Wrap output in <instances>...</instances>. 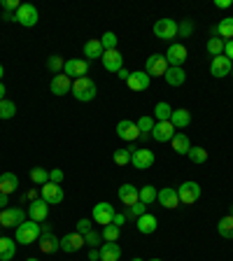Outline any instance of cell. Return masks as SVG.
Segmentation results:
<instances>
[{
    "label": "cell",
    "mask_w": 233,
    "mask_h": 261,
    "mask_svg": "<svg viewBox=\"0 0 233 261\" xmlns=\"http://www.w3.org/2000/svg\"><path fill=\"white\" fill-rule=\"evenodd\" d=\"M72 96L80 100V103H89V100H93L98 93V87L96 82L91 80V77H80V80L72 82Z\"/></svg>",
    "instance_id": "1"
},
{
    "label": "cell",
    "mask_w": 233,
    "mask_h": 261,
    "mask_svg": "<svg viewBox=\"0 0 233 261\" xmlns=\"http://www.w3.org/2000/svg\"><path fill=\"white\" fill-rule=\"evenodd\" d=\"M40 236H42V226H40L38 222H33V219H26L23 224L16 226L14 240L19 245H31V243H35V240H40Z\"/></svg>",
    "instance_id": "2"
},
{
    "label": "cell",
    "mask_w": 233,
    "mask_h": 261,
    "mask_svg": "<svg viewBox=\"0 0 233 261\" xmlns=\"http://www.w3.org/2000/svg\"><path fill=\"white\" fill-rule=\"evenodd\" d=\"M168 68L170 65H168V61H166V54H152L145 63V72L149 77H163Z\"/></svg>",
    "instance_id": "3"
},
{
    "label": "cell",
    "mask_w": 233,
    "mask_h": 261,
    "mask_svg": "<svg viewBox=\"0 0 233 261\" xmlns=\"http://www.w3.org/2000/svg\"><path fill=\"white\" fill-rule=\"evenodd\" d=\"M177 196H179V203H185V205H191L201 198V187L198 182H182L177 187Z\"/></svg>",
    "instance_id": "4"
},
{
    "label": "cell",
    "mask_w": 233,
    "mask_h": 261,
    "mask_svg": "<svg viewBox=\"0 0 233 261\" xmlns=\"http://www.w3.org/2000/svg\"><path fill=\"white\" fill-rule=\"evenodd\" d=\"M14 16H16V23H21V26H26V28H33L35 23H38V19H40L38 7L28 5V3H23V5L16 10Z\"/></svg>",
    "instance_id": "5"
},
{
    "label": "cell",
    "mask_w": 233,
    "mask_h": 261,
    "mask_svg": "<svg viewBox=\"0 0 233 261\" xmlns=\"http://www.w3.org/2000/svg\"><path fill=\"white\" fill-rule=\"evenodd\" d=\"M89 72V63L84 59H68L63 65V75H68L72 82L80 80V77H87Z\"/></svg>",
    "instance_id": "6"
},
{
    "label": "cell",
    "mask_w": 233,
    "mask_h": 261,
    "mask_svg": "<svg viewBox=\"0 0 233 261\" xmlns=\"http://www.w3.org/2000/svg\"><path fill=\"white\" fill-rule=\"evenodd\" d=\"M154 35H157L159 40L177 38V21H173V19H159V21L154 23Z\"/></svg>",
    "instance_id": "7"
},
{
    "label": "cell",
    "mask_w": 233,
    "mask_h": 261,
    "mask_svg": "<svg viewBox=\"0 0 233 261\" xmlns=\"http://www.w3.org/2000/svg\"><path fill=\"white\" fill-rule=\"evenodd\" d=\"M114 215H117V210H114V205H110V203H98V205H93V222L100 224V226H108V224H112Z\"/></svg>",
    "instance_id": "8"
},
{
    "label": "cell",
    "mask_w": 233,
    "mask_h": 261,
    "mask_svg": "<svg viewBox=\"0 0 233 261\" xmlns=\"http://www.w3.org/2000/svg\"><path fill=\"white\" fill-rule=\"evenodd\" d=\"M26 219H23V210L21 207H5V210H0V226H19V224H23Z\"/></svg>",
    "instance_id": "9"
},
{
    "label": "cell",
    "mask_w": 233,
    "mask_h": 261,
    "mask_svg": "<svg viewBox=\"0 0 233 261\" xmlns=\"http://www.w3.org/2000/svg\"><path fill=\"white\" fill-rule=\"evenodd\" d=\"M187 47L179 42H173L168 47V51H166V61H168V65H175V68H182L187 61Z\"/></svg>",
    "instance_id": "10"
},
{
    "label": "cell",
    "mask_w": 233,
    "mask_h": 261,
    "mask_svg": "<svg viewBox=\"0 0 233 261\" xmlns=\"http://www.w3.org/2000/svg\"><path fill=\"white\" fill-rule=\"evenodd\" d=\"M84 236L82 233H65L63 238H61V252H68V254H72V252H80L82 247H84Z\"/></svg>",
    "instance_id": "11"
},
{
    "label": "cell",
    "mask_w": 233,
    "mask_h": 261,
    "mask_svg": "<svg viewBox=\"0 0 233 261\" xmlns=\"http://www.w3.org/2000/svg\"><path fill=\"white\" fill-rule=\"evenodd\" d=\"M103 68L108 72H114V75H117V72L121 70V68H124V56L119 54V49H112V51H105L103 54Z\"/></svg>",
    "instance_id": "12"
},
{
    "label": "cell",
    "mask_w": 233,
    "mask_h": 261,
    "mask_svg": "<svg viewBox=\"0 0 233 261\" xmlns=\"http://www.w3.org/2000/svg\"><path fill=\"white\" fill-rule=\"evenodd\" d=\"M131 163H133L138 170L152 168V166H154V152H152V149H133Z\"/></svg>",
    "instance_id": "13"
},
{
    "label": "cell",
    "mask_w": 233,
    "mask_h": 261,
    "mask_svg": "<svg viewBox=\"0 0 233 261\" xmlns=\"http://www.w3.org/2000/svg\"><path fill=\"white\" fill-rule=\"evenodd\" d=\"M49 89H51V93H54V96H65V93L72 91V80L68 75H63V72H59V75L51 77Z\"/></svg>",
    "instance_id": "14"
},
{
    "label": "cell",
    "mask_w": 233,
    "mask_h": 261,
    "mask_svg": "<svg viewBox=\"0 0 233 261\" xmlns=\"http://www.w3.org/2000/svg\"><path fill=\"white\" fill-rule=\"evenodd\" d=\"M117 136L121 138V140H128L133 142L136 138H140V130H138V124L131 119H121L119 124H117Z\"/></svg>",
    "instance_id": "15"
},
{
    "label": "cell",
    "mask_w": 233,
    "mask_h": 261,
    "mask_svg": "<svg viewBox=\"0 0 233 261\" xmlns=\"http://www.w3.org/2000/svg\"><path fill=\"white\" fill-rule=\"evenodd\" d=\"M231 68H233V63L226 59V56H215V59L210 61V72L217 80H222V77H226V75H231Z\"/></svg>",
    "instance_id": "16"
},
{
    "label": "cell",
    "mask_w": 233,
    "mask_h": 261,
    "mask_svg": "<svg viewBox=\"0 0 233 261\" xmlns=\"http://www.w3.org/2000/svg\"><path fill=\"white\" fill-rule=\"evenodd\" d=\"M173 136H175V126L170 124V121H157V124H154L152 138L157 142H168V140H173Z\"/></svg>",
    "instance_id": "17"
},
{
    "label": "cell",
    "mask_w": 233,
    "mask_h": 261,
    "mask_svg": "<svg viewBox=\"0 0 233 261\" xmlns=\"http://www.w3.org/2000/svg\"><path fill=\"white\" fill-rule=\"evenodd\" d=\"M126 84H128V89H133V91H145V89H149V84H152V77L147 75L145 70H136V72H131Z\"/></svg>",
    "instance_id": "18"
},
{
    "label": "cell",
    "mask_w": 233,
    "mask_h": 261,
    "mask_svg": "<svg viewBox=\"0 0 233 261\" xmlns=\"http://www.w3.org/2000/svg\"><path fill=\"white\" fill-rule=\"evenodd\" d=\"M157 201L161 203L166 210H175V207L179 205V196H177V189H173V187H163L161 191H159Z\"/></svg>",
    "instance_id": "19"
},
{
    "label": "cell",
    "mask_w": 233,
    "mask_h": 261,
    "mask_svg": "<svg viewBox=\"0 0 233 261\" xmlns=\"http://www.w3.org/2000/svg\"><path fill=\"white\" fill-rule=\"evenodd\" d=\"M28 217L33 219V222H44V219L49 217V203L42 201V198H38V201H33L31 205H28Z\"/></svg>",
    "instance_id": "20"
},
{
    "label": "cell",
    "mask_w": 233,
    "mask_h": 261,
    "mask_svg": "<svg viewBox=\"0 0 233 261\" xmlns=\"http://www.w3.org/2000/svg\"><path fill=\"white\" fill-rule=\"evenodd\" d=\"M42 201H47L49 205H59L63 201V189L61 185H54V182H47L42 187Z\"/></svg>",
    "instance_id": "21"
},
{
    "label": "cell",
    "mask_w": 233,
    "mask_h": 261,
    "mask_svg": "<svg viewBox=\"0 0 233 261\" xmlns=\"http://www.w3.org/2000/svg\"><path fill=\"white\" fill-rule=\"evenodd\" d=\"M119 201L124 203L126 207L128 205H136L138 201H140V189L133 185H121L119 187Z\"/></svg>",
    "instance_id": "22"
},
{
    "label": "cell",
    "mask_w": 233,
    "mask_h": 261,
    "mask_svg": "<svg viewBox=\"0 0 233 261\" xmlns=\"http://www.w3.org/2000/svg\"><path fill=\"white\" fill-rule=\"evenodd\" d=\"M98 252H100V261H119L121 259L119 243H103Z\"/></svg>",
    "instance_id": "23"
},
{
    "label": "cell",
    "mask_w": 233,
    "mask_h": 261,
    "mask_svg": "<svg viewBox=\"0 0 233 261\" xmlns=\"http://www.w3.org/2000/svg\"><path fill=\"white\" fill-rule=\"evenodd\" d=\"M136 226H138V231H140V233L149 236V233H154V231H157L159 222H157V217H154V215L145 212L142 217H138V219H136Z\"/></svg>",
    "instance_id": "24"
},
{
    "label": "cell",
    "mask_w": 233,
    "mask_h": 261,
    "mask_svg": "<svg viewBox=\"0 0 233 261\" xmlns=\"http://www.w3.org/2000/svg\"><path fill=\"white\" fill-rule=\"evenodd\" d=\"M40 250H42V254H54V252H59L61 238H56L54 233H42V238H40Z\"/></svg>",
    "instance_id": "25"
},
{
    "label": "cell",
    "mask_w": 233,
    "mask_h": 261,
    "mask_svg": "<svg viewBox=\"0 0 233 261\" xmlns=\"http://www.w3.org/2000/svg\"><path fill=\"white\" fill-rule=\"evenodd\" d=\"M163 80L168 82L170 87H182L187 82V72L185 68H175V65H170L168 70H166V75H163Z\"/></svg>",
    "instance_id": "26"
},
{
    "label": "cell",
    "mask_w": 233,
    "mask_h": 261,
    "mask_svg": "<svg viewBox=\"0 0 233 261\" xmlns=\"http://www.w3.org/2000/svg\"><path fill=\"white\" fill-rule=\"evenodd\" d=\"M103 54H105V49H103V44H100V38L87 40V44H84V56H87V59L96 61V59H103Z\"/></svg>",
    "instance_id": "27"
},
{
    "label": "cell",
    "mask_w": 233,
    "mask_h": 261,
    "mask_svg": "<svg viewBox=\"0 0 233 261\" xmlns=\"http://www.w3.org/2000/svg\"><path fill=\"white\" fill-rule=\"evenodd\" d=\"M16 254V240L14 238H0V261H12Z\"/></svg>",
    "instance_id": "28"
},
{
    "label": "cell",
    "mask_w": 233,
    "mask_h": 261,
    "mask_svg": "<svg viewBox=\"0 0 233 261\" xmlns=\"http://www.w3.org/2000/svg\"><path fill=\"white\" fill-rule=\"evenodd\" d=\"M170 124H173L175 128H187V126H191V112H189V110H185V108L173 110Z\"/></svg>",
    "instance_id": "29"
},
{
    "label": "cell",
    "mask_w": 233,
    "mask_h": 261,
    "mask_svg": "<svg viewBox=\"0 0 233 261\" xmlns=\"http://www.w3.org/2000/svg\"><path fill=\"white\" fill-rule=\"evenodd\" d=\"M19 187V177L14 173H3L0 175V194H7L10 196L12 191H16Z\"/></svg>",
    "instance_id": "30"
},
{
    "label": "cell",
    "mask_w": 233,
    "mask_h": 261,
    "mask_svg": "<svg viewBox=\"0 0 233 261\" xmlns=\"http://www.w3.org/2000/svg\"><path fill=\"white\" fill-rule=\"evenodd\" d=\"M173 149L177 154H189V149H191V140H189V136L187 133H175L173 136Z\"/></svg>",
    "instance_id": "31"
},
{
    "label": "cell",
    "mask_w": 233,
    "mask_h": 261,
    "mask_svg": "<svg viewBox=\"0 0 233 261\" xmlns=\"http://www.w3.org/2000/svg\"><path fill=\"white\" fill-rule=\"evenodd\" d=\"M217 33L222 40H233V16H226L217 23Z\"/></svg>",
    "instance_id": "32"
},
{
    "label": "cell",
    "mask_w": 233,
    "mask_h": 261,
    "mask_svg": "<svg viewBox=\"0 0 233 261\" xmlns=\"http://www.w3.org/2000/svg\"><path fill=\"white\" fill-rule=\"evenodd\" d=\"M217 231H219V236H222V238L233 240V217H231V215H226V217L219 219Z\"/></svg>",
    "instance_id": "33"
},
{
    "label": "cell",
    "mask_w": 233,
    "mask_h": 261,
    "mask_svg": "<svg viewBox=\"0 0 233 261\" xmlns=\"http://www.w3.org/2000/svg\"><path fill=\"white\" fill-rule=\"evenodd\" d=\"M136 124H138V130H140V138H145V140H147V138H152V128H154V119H152V117H147V114H145V117H140Z\"/></svg>",
    "instance_id": "34"
},
{
    "label": "cell",
    "mask_w": 233,
    "mask_h": 261,
    "mask_svg": "<svg viewBox=\"0 0 233 261\" xmlns=\"http://www.w3.org/2000/svg\"><path fill=\"white\" fill-rule=\"evenodd\" d=\"M170 117H173V108H170L168 103H157V108H154V119L157 121H170Z\"/></svg>",
    "instance_id": "35"
},
{
    "label": "cell",
    "mask_w": 233,
    "mask_h": 261,
    "mask_svg": "<svg viewBox=\"0 0 233 261\" xmlns=\"http://www.w3.org/2000/svg\"><path fill=\"white\" fill-rule=\"evenodd\" d=\"M133 149H136V147H124V149H117V152L112 154V161L117 163V166H126V163H131Z\"/></svg>",
    "instance_id": "36"
},
{
    "label": "cell",
    "mask_w": 233,
    "mask_h": 261,
    "mask_svg": "<svg viewBox=\"0 0 233 261\" xmlns=\"http://www.w3.org/2000/svg\"><path fill=\"white\" fill-rule=\"evenodd\" d=\"M224 42L226 40H222V38H210L208 40V54L215 59V56H222L224 54Z\"/></svg>",
    "instance_id": "37"
},
{
    "label": "cell",
    "mask_w": 233,
    "mask_h": 261,
    "mask_svg": "<svg viewBox=\"0 0 233 261\" xmlns=\"http://www.w3.org/2000/svg\"><path fill=\"white\" fill-rule=\"evenodd\" d=\"M157 196H159V191L154 189L152 185H145V187H140V201L145 203V205H152V203L157 201Z\"/></svg>",
    "instance_id": "38"
},
{
    "label": "cell",
    "mask_w": 233,
    "mask_h": 261,
    "mask_svg": "<svg viewBox=\"0 0 233 261\" xmlns=\"http://www.w3.org/2000/svg\"><path fill=\"white\" fill-rule=\"evenodd\" d=\"M103 240L105 243H117L119 240V236H121V228L119 226H114V224H108V226H103Z\"/></svg>",
    "instance_id": "39"
},
{
    "label": "cell",
    "mask_w": 233,
    "mask_h": 261,
    "mask_svg": "<svg viewBox=\"0 0 233 261\" xmlns=\"http://www.w3.org/2000/svg\"><path fill=\"white\" fill-rule=\"evenodd\" d=\"M16 114V105L12 103V100H0V119H12Z\"/></svg>",
    "instance_id": "40"
},
{
    "label": "cell",
    "mask_w": 233,
    "mask_h": 261,
    "mask_svg": "<svg viewBox=\"0 0 233 261\" xmlns=\"http://www.w3.org/2000/svg\"><path fill=\"white\" fill-rule=\"evenodd\" d=\"M187 156H189L194 163H205V161H208V149H203V147L194 145V147L189 149V154H187Z\"/></svg>",
    "instance_id": "41"
},
{
    "label": "cell",
    "mask_w": 233,
    "mask_h": 261,
    "mask_svg": "<svg viewBox=\"0 0 233 261\" xmlns=\"http://www.w3.org/2000/svg\"><path fill=\"white\" fill-rule=\"evenodd\" d=\"M31 179L35 182V185H47L49 182V170L47 168H33L31 170Z\"/></svg>",
    "instance_id": "42"
},
{
    "label": "cell",
    "mask_w": 233,
    "mask_h": 261,
    "mask_svg": "<svg viewBox=\"0 0 233 261\" xmlns=\"http://www.w3.org/2000/svg\"><path fill=\"white\" fill-rule=\"evenodd\" d=\"M100 44H103L105 51H112V49H117V35H114L112 31H108L103 38H100Z\"/></svg>",
    "instance_id": "43"
},
{
    "label": "cell",
    "mask_w": 233,
    "mask_h": 261,
    "mask_svg": "<svg viewBox=\"0 0 233 261\" xmlns=\"http://www.w3.org/2000/svg\"><path fill=\"white\" fill-rule=\"evenodd\" d=\"M63 65H65L63 56H49V59H47V68H49L51 72H56V75L63 70Z\"/></svg>",
    "instance_id": "44"
},
{
    "label": "cell",
    "mask_w": 233,
    "mask_h": 261,
    "mask_svg": "<svg viewBox=\"0 0 233 261\" xmlns=\"http://www.w3.org/2000/svg\"><path fill=\"white\" fill-rule=\"evenodd\" d=\"M191 33H194V21H191V19H185L182 23H177V35L179 38H189Z\"/></svg>",
    "instance_id": "45"
},
{
    "label": "cell",
    "mask_w": 233,
    "mask_h": 261,
    "mask_svg": "<svg viewBox=\"0 0 233 261\" xmlns=\"http://www.w3.org/2000/svg\"><path fill=\"white\" fill-rule=\"evenodd\" d=\"M145 212H147V205L142 201H138L136 205H128V217H136L138 219V217H142Z\"/></svg>",
    "instance_id": "46"
},
{
    "label": "cell",
    "mask_w": 233,
    "mask_h": 261,
    "mask_svg": "<svg viewBox=\"0 0 233 261\" xmlns=\"http://www.w3.org/2000/svg\"><path fill=\"white\" fill-rule=\"evenodd\" d=\"M100 238H103V236H98L96 231H89V233L84 236V243H87L91 250H98V243H100Z\"/></svg>",
    "instance_id": "47"
},
{
    "label": "cell",
    "mask_w": 233,
    "mask_h": 261,
    "mask_svg": "<svg viewBox=\"0 0 233 261\" xmlns=\"http://www.w3.org/2000/svg\"><path fill=\"white\" fill-rule=\"evenodd\" d=\"M19 7H21L19 0H3V12H12V14H16Z\"/></svg>",
    "instance_id": "48"
},
{
    "label": "cell",
    "mask_w": 233,
    "mask_h": 261,
    "mask_svg": "<svg viewBox=\"0 0 233 261\" xmlns=\"http://www.w3.org/2000/svg\"><path fill=\"white\" fill-rule=\"evenodd\" d=\"M63 170L61 168H54V170H49V182H54V185H61L63 182Z\"/></svg>",
    "instance_id": "49"
},
{
    "label": "cell",
    "mask_w": 233,
    "mask_h": 261,
    "mask_svg": "<svg viewBox=\"0 0 233 261\" xmlns=\"http://www.w3.org/2000/svg\"><path fill=\"white\" fill-rule=\"evenodd\" d=\"M89 231H91V219H80V222H77V233L87 236Z\"/></svg>",
    "instance_id": "50"
},
{
    "label": "cell",
    "mask_w": 233,
    "mask_h": 261,
    "mask_svg": "<svg viewBox=\"0 0 233 261\" xmlns=\"http://www.w3.org/2000/svg\"><path fill=\"white\" fill-rule=\"evenodd\" d=\"M224 56L233 63V40H226V42H224Z\"/></svg>",
    "instance_id": "51"
},
{
    "label": "cell",
    "mask_w": 233,
    "mask_h": 261,
    "mask_svg": "<svg viewBox=\"0 0 233 261\" xmlns=\"http://www.w3.org/2000/svg\"><path fill=\"white\" fill-rule=\"evenodd\" d=\"M126 222V215H121V212H117V215H114V219H112V224L114 226H119L121 228V224Z\"/></svg>",
    "instance_id": "52"
},
{
    "label": "cell",
    "mask_w": 233,
    "mask_h": 261,
    "mask_svg": "<svg viewBox=\"0 0 233 261\" xmlns=\"http://www.w3.org/2000/svg\"><path fill=\"white\" fill-rule=\"evenodd\" d=\"M215 5H217L219 10H228V7L233 5V0H217V3H215Z\"/></svg>",
    "instance_id": "53"
},
{
    "label": "cell",
    "mask_w": 233,
    "mask_h": 261,
    "mask_svg": "<svg viewBox=\"0 0 233 261\" xmlns=\"http://www.w3.org/2000/svg\"><path fill=\"white\" fill-rule=\"evenodd\" d=\"M117 77H119V80H124V82H126V80H128V77H131V72L126 70V68H121V70L117 72Z\"/></svg>",
    "instance_id": "54"
},
{
    "label": "cell",
    "mask_w": 233,
    "mask_h": 261,
    "mask_svg": "<svg viewBox=\"0 0 233 261\" xmlns=\"http://www.w3.org/2000/svg\"><path fill=\"white\" fill-rule=\"evenodd\" d=\"M98 259H100V252H98V250L89 252V261H98Z\"/></svg>",
    "instance_id": "55"
},
{
    "label": "cell",
    "mask_w": 233,
    "mask_h": 261,
    "mask_svg": "<svg viewBox=\"0 0 233 261\" xmlns=\"http://www.w3.org/2000/svg\"><path fill=\"white\" fill-rule=\"evenodd\" d=\"M3 19H5V21H16V16L12 14V12H3Z\"/></svg>",
    "instance_id": "56"
},
{
    "label": "cell",
    "mask_w": 233,
    "mask_h": 261,
    "mask_svg": "<svg viewBox=\"0 0 233 261\" xmlns=\"http://www.w3.org/2000/svg\"><path fill=\"white\" fill-rule=\"evenodd\" d=\"M7 205V194H0V207Z\"/></svg>",
    "instance_id": "57"
},
{
    "label": "cell",
    "mask_w": 233,
    "mask_h": 261,
    "mask_svg": "<svg viewBox=\"0 0 233 261\" xmlns=\"http://www.w3.org/2000/svg\"><path fill=\"white\" fill-rule=\"evenodd\" d=\"M0 100H5V84L0 82Z\"/></svg>",
    "instance_id": "58"
},
{
    "label": "cell",
    "mask_w": 233,
    "mask_h": 261,
    "mask_svg": "<svg viewBox=\"0 0 233 261\" xmlns=\"http://www.w3.org/2000/svg\"><path fill=\"white\" fill-rule=\"evenodd\" d=\"M3 75H5V68H3V63H0V82H3Z\"/></svg>",
    "instance_id": "59"
},
{
    "label": "cell",
    "mask_w": 233,
    "mask_h": 261,
    "mask_svg": "<svg viewBox=\"0 0 233 261\" xmlns=\"http://www.w3.org/2000/svg\"><path fill=\"white\" fill-rule=\"evenodd\" d=\"M133 261H145V259H138V256H133Z\"/></svg>",
    "instance_id": "60"
},
{
    "label": "cell",
    "mask_w": 233,
    "mask_h": 261,
    "mask_svg": "<svg viewBox=\"0 0 233 261\" xmlns=\"http://www.w3.org/2000/svg\"><path fill=\"white\" fill-rule=\"evenodd\" d=\"M26 261H38V259H26Z\"/></svg>",
    "instance_id": "61"
},
{
    "label": "cell",
    "mask_w": 233,
    "mask_h": 261,
    "mask_svg": "<svg viewBox=\"0 0 233 261\" xmlns=\"http://www.w3.org/2000/svg\"><path fill=\"white\" fill-rule=\"evenodd\" d=\"M149 261H161V259H149Z\"/></svg>",
    "instance_id": "62"
},
{
    "label": "cell",
    "mask_w": 233,
    "mask_h": 261,
    "mask_svg": "<svg viewBox=\"0 0 233 261\" xmlns=\"http://www.w3.org/2000/svg\"><path fill=\"white\" fill-rule=\"evenodd\" d=\"M231 217H233V207H231Z\"/></svg>",
    "instance_id": "63"
},
{
    "label": "cell",
    "mask_w": 233,
    "mask_h": 261,
    "mask_svg": "<svg viewBox=\"0 0 233 261\" xmlns=\"http://www.w3.org/2000/svg\"><path fill=\"white\" fill-rule=\"evenodd\" d=\"M231 75H233V68H231Z\"/></svg>",
    "instance_id": "64"
}]
</instances>
